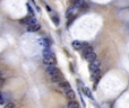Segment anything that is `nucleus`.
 <instances>
[{
    "label": "nucleus",
    "instance_id": "39448f33",
    "mask_svg": "<svg viewBox=\"0 0 129 108\" xmlns=\"http://www.w3.org/2000/svg\"><path fill=\"white\" fill-rule=\"evenodd\" d=\"M86 45H87V44L83 43V42H81V41H74L73 42V47L75 48V50H83Z\"/></svg>",
    "mask_w": 129,
    "mask_h": 108
},
{
    "label": "nucleus",
    "instance_id": "6ab92c4d",
    "mask_svg": "<svg viewBox=\"0 0 129 108\" xmlns=\"http://www.w3.org/2000/svg\"><path fill=\"white\" fill-rule=\"evenodd\" d=\"M5 108H15V105L13 103H8V104L5 105Z\"/></svg>",
    "mask_w": 129,
    "mask_h": 108
},
{
    "label": "nucleus",
    "instance_id": "f257e3e1",
    "mask_svg": "<svg viewBox=\"0 0 129 108\" xmlns=\"http://www.w3.org/2000/svg\"><path fill=\"white\" fill-rule=\"evenodd\" d=\"M56 57H54V55L53 54H51V55H48V56H43V63L45 65H48V66H51V65H54L56 64Z\"/></svg>",
    "mask_w": 129,
    "mask_h": 108
},
{
    "label": "nucleus",
    "instance_id": "412c9836",
    "mask_svg": "<svg viewBox=\"0 0 129 108\" xmlns=\"http://www.w3.org/2000/svg\"><path fill=\"white\" fill-rule=\"evenodd\" d=\"M4 83H5V80H4V79H1V78H0V88H1V87L4 86Z\"/></svg>",
    "mask_w": 129,
    "mask_h": 108
},
{
    "label": "nucleus",
    "instance_id": "ddd939ff",
    "mask_svg": "<svg viewBox=\"0 0 129 108\" xmlns=\"http://www.w3.org/2000/svg\"><path fill=\"white\" fill-rule=\"evenodd\" d=\"M7 100H8V96L6 95V94H4V92H0V104L1 105L6 104Z\"/></svg>",
    "mask_w": 129,
    "mask_h": 108
},
{
    "label": "nucleus",
    "instance_id": "a211bd4d",
    "mask_svg": "<svg viewBox=\"0 0 129 108\" xmlns=\"http://www.w3.org/2000/svg\"><path fill=\"white\" fill-rule=\"evenodd\" d=\"M52 20H53V23H54V25H56V26L59 25V18L57 17V16H53V17H52Z\"/></svg>",
    "mask_w": 129,
    "mask_h": 108
},
{
    "label": "nucleus",
    "instance_id": "7ed1b4c3",
    "mask_svg": "<svg viewBox=\"0 0 129 108\" xmlns=\"http://www.w3.org/2000/svg\"><path fill=\"white\" fill-rule=\"evenodd\" d=\"M47 72L48 74L52 77V75H57V74H60V70L57 68L56 65H51V66H48L47 68Z\"/></svg>",
    "mask_w": 129,
    "mask_h": 108
},
{
    "label": "nucleus",
    "instance_id": "6e6552de",
    "mask_svg": "<svg viewBox=\"0 0 129 108\" xmlns=\"http://www.w3.org/2000/svg\"><path fill=\"white\" fill-rule=\"evenodd\" d=\"M51 81L54 82V83H60L61 81H64V77L62 74H57V75H52L51 77Z\"/></svg>",
    "mask_w": 129,
    "mask_h": 108
},
{
    "label": "nucleus",
    "instance_id": "4468645a",
    "mask_svg": "<svg viewBox=\"0 0 129 108\" xmlns=\"http://www.w3.org/2000/svg\"><path fill=\"white\" fill-rule=\"evenodd\" d=\"M68 108H79V105H78L77 101L70 100V101L68 103Z\"/></svg>",
    "mask_w": 129,
    "mask_h": 108
},
{
    "label": "nucleus",
    "instance_id": "dca6fc26",
    "mask_svg": "<svg viewBox=\"0 0 129 108\" xmlns=\"http://www.w3.org/2000/svg\"><path fill=\"white\" fill-rule=\"evenodd\" d=\"M83 91L85 92V95L87 96V97H90L91 99H93V96H92V92H91V90L88 89V88H84V89H83Z\"/></svg>",
    "mask_w": 129,
    "mask_h": 108
},
{
    "label": "nucleus",
    "instance_id": "f8f14e48",
    "mask_svg": "<svg viewBox=\"0 0 129 108\" xmlns=\"http://www.w3.org/2000/svg\"><path fill=\"white\" fill-rule=\"evenodd\" d=\"M85 59H86V60H87V61H88V62H90V63H91V62H93V61H95V60H96V54H95V53H94V51H93V52H92V53H90L88 55L86 56Z\"/></svg>",
    "mask_w": 129,
    "mask_h": 108
},
{
    "label": "nucleus",
    "instance_id": "9b49d317",
    "mask_svg": "<svg viewBox=\"0 0 129 108\" xmlns=\"http://www.w3.org/2000/svg\"><path fill=\"white\" fill-rule=\"evenodd\" d=\"M40 29H41V26H40L39 24H34V25H31V26L27 27L28 32H38Z\"/></svg>",
    "mask_w": 129,
    "mask_h": 108
},
{
    "label": "nucleus",
    "instance_id": "9d476101",
    "mask_svg": "<svg viewBox=\"0 0 129 108\" xmlns=\"http://www.w3.org/2000/svg\"><path fill=\"white\" fill-rule=\"evenodd\" d=\"M74 6L76 7L77 9H82V8H85L86 5H85V0H76Z\"/></svg>",
    "mask_w": 129,
    "mask_h": 108
},
{
    "label": "nucleus",
    "instance_id": "1a4fd4ad",
    "mask_svg": "<svg viewBox=\"0 0 129 108\" xmlns=\"http://www.w3.org/2000/svg\"><path fill=\"white\" fill-rule=\"evenodd\" d=\"M92 52H93V47H92V46H90V45H86L85 47L83 48L82 54H83V56H84V57H86V56L88 55L90 53H92Z\"/></svg>",
    "mask_w": 129,
    "mask_h": 108
},
{
    "label": "nucleus",
    "instance_id": "f03ea898",
    "mask_svg": "<svg viewBox=\"0 0 129 108\" xmlns=\"http://www.w3.org/2000/svg\"><path fill=\"white\" fill-rule=\"evenodd\" d=\"M19 23H21V24H25V25H27V26H31V25L36 24V18H34V17H25V18H23V19H21Z\"/></svg>",
    "mask_w": 129,
    "mask_h": 108
},
{
    "label": "nucleus",
    "instance_id": "2eb2a0df",
    "mask_svg": "<svg viewBox=\"0 0 129 108\" xmlns=\"http://www.w3.org/2000/svg\"><path fill=\"white\" fill-rule=\"evenodd\" d=\"M59 86H60L62 89H67V88H70V85H69L67 81H64H64H61L60 83H59Z\"/></svg>",
    "mask_w": 129,
    "mask_h": 108
},
{
    "label": "nucleus",
    "instance_id": "0eeeda50",
    "mask_svg": "<svg viewBox=\"0 0 129 108\" xmlns=\"http://www.w3.org/2000/svg\"><path fill=\"white\" fill-rule=\"evenodd\" d=\"M64 91L69 99H74V98H75V92H74V90L71 89V87H70V88H67V89H64Z\"/></svg>",
    "mask_w": 129,
    "mask_h": 108
},
{
    "label": "nucleus",
    "instance_id": "20e7f679",
    "mask_svg": "<svg viewBox=\"0 0 129 108\" xmlns=\"http://www.w3.org/2000/svg\"><path fill=\"white\" fill-rule=\"evenodd\" d=\"M100 65H101V63H100V61H97V60L93 61V62H91V63H90V70H91V72H94V71H97V70H100Z\"/></svg>",
    "mask_w": 129,
    "mask_h": 108
},
{
    "label": "nucleus",
    "instance_id": "f3484780",
    "mask_svg": "<svg viewBox=\"0 0 129 108\" xmlns=\"http://www.w3.org/2000/svg\"><path fill=\"white\" fill-rule=\"evenodd\" d=\"M51 54H53V53H51L50 48H44L43 50V56H48V55H51Z\"/></svg>",
    "mask_w": 129,
    "mask_h": 108
},
{
    "label": "nucleus",
    "instance_id": "aec40b11",
    "mask_svg": "<svg viewBox=\"0 0 129 108\" xmlns=\"http://www.w3.org/2000/svg\"><path fill=\"white\" fill-rule=\"evenodd\" d=\"M26 6H27V9H28V13H30L31 15H33V9H32V7H31L28 4L26 5Z\"/></svg>",
    "mask_w": 129,
    "mask_h": 108
},
{
    "label": "nucleus",
    "instance_id": "423d86ee",
    "mask_svg": "<svg viewBox=\"0 0 129 108\" xmlns=\"http://www.w3.org/2000/svg\"><path fill=\"white\" fill-rule=\"evenodd\" d=\"M39 43L41 46H43L44 48H50V45H51V43H50V41L48 38H40L39 39Z\"/></svg>",
    "mask_w": 129,
    "mask_h": 108
}]
</instances>
